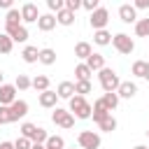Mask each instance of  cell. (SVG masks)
Segmentation results:
<instances>
[{"instance_id": "1", "label": "cell", "mask_w": 149, "mask_h": 149, "mask_svg": "<svg viewBox=\"0 0 149 149\" xmlns=\"http://www.w3.org/2000/svg\"><path fill=\"white\" fill-rule=\"evenodd\" d=\"M72 112H74L77 119H91L93 107L84 100V95H72V98H70V114H72Z\"/></svg>"}, {"instance_id": "37", "label": "cell", "mask_w": 149, "mask_h": 149, "mask_svg": "<svg viewBox=\"0 0 149 149\" xmlns=\"http://www.w3.org/2000/svg\"><path fill=\"white\" fill-rule=\"evenodd\" d=\"M47 5H49V9H54L56 14H58L61 9H65V2H63V0H49Z\"/></svg>"}, {"instance_id": "31", "label": "cell", "mask_w": 149, "mask_h": 149, "mask_svg": "<svg viewBox=\"0 0 149 149\" xmlns=\"http://www.w3.org/2000/svg\"><path fill=\"white\" fill-rule=\"evenodd\" d=\"M109 33L107 30H95V35H93V40H95V44H109Z\"/></svg>"}, {"instance_id": "36", "label": "cell", "mask_w": 149, "mask_h": 149, "mask_svg": "<svg viewBox=\"0 0 149 149\" xmlns=\"http://www.w3.org/2000/svg\"><path fill=\"white\" fill-rule=\"evenodd\" d=\"M30 147H33V142H30L28 137H23V135L14 142V149H30Z\"/></svg>"}, {"instance_id": "42", "label": "cell", "mask_w": 149, "mask_h": 149, "mask_svg": "<svg viewBox=\"0 0 149 149\" xmlns=\"http://www.w3.org/2000/svg\"><path fill=\"white\" fill-rule=\"evenodd\" d=\"M0 149H14V142H0Z\"/></svg>"}, {"instance_id": "34", "label": "cell", "mask_w": 149, "mask_h": 149, "mask_svg": "<svg viewBox=\"0 0 149 149\" xmlns=\"http://www.w3.org/2000/svg\"><path fill=\"white\" fill-rule=\"evenodd\" d=\"M14 119H12V109L9 107H5V105H0V123H12Z\"/></svg>"}, {"instance_id": "48", "label": "cell", "mask_w": 149, "mask_h": 149, "mask_svg": "<svg viewBox=\"0 0 149 149\" xmlns=\"http://www.w3.org/2000/svg\"><path fill=\"white\" fill-rule=\"evenodd\" d=\"M72 149H74V147H72Z\"/></svg>"}, {"instance_id": "28", "label": "cell", "mask_w": 149, "mask_h": 149, "mask_svg": "<svg viewBox=\"0 0 149 149\" xmlns=\"http://www.w3.org/2000/svg\"><path fill=\"white\" fill-rule=\"evenodd\" d=\"M37 54H40V51H37V47H26L21 56H23V61H26V63H35V61H37Z\"/></svg>"}, {"instance_id": "5", "label": "cell", "mask_w": 149, "mask_h": 149, "mask_svg": "<svg viewBox=\"0 0 149 149\" xmlns=\"http://www.w3.org/2000/svg\"><path fill=\"white\" fill-rule=\"evenodd\" d=\"M112 44H114V49H116L119 54H130V51L135 49V42H133L130 35H126V33L114 35V37H112Z\"/></svg>"}, {"instance_id": "18", "label": "cell", "mask_w": 149, "mask_h": 149, "mask_svg": "<svg viewBox=\"0 0 149 149\" xmlns=\"http://www.w3.org/2000/svg\"><path fill=\"white\" fill-rule=\"evenodd\" d=\"M72 93H74V84H72V81H61V84H58V91H56L58 98H68V100H70Z\"/></svg>"}, {"instance_id": "35", "label": "cell", "mask_w": 149, "mask_h": 149, "mask_svg": "<svg viewBox=\"0 0 149 149\" xmlns=\"http://www.w3.org/2000/svg\"><path fill=\"white\" fill-rule=\"evenodd\" d=\"M14 86H16V88H21V91H26V88L30 86V79H28L26 74H19V77H16V81H14Z\"/></svg>"}, {"instance_id": "2", "label": "cell", "mask_w": 149, "mask_h": 149, "mask_svg": "<svg viewBox=\"0 0 149 149\" xmlns=\"http://www.w3.org/2000/svg\"><path fill=\"white\" fill-rule=\"evenodd\" d=\"M98 77H100V84H102L105 93H116V88H119L121 79H119V74H116L114 70H109V68H102Z\"/></svg>"}, {"instance_id": "7", "label": "cell", "mask_w": 149, "mask_h": 149, "mask_svg": "<svg viewBox=\"0 0 149 149\" xmlns=\"http://www.w3.org/2000/svg\"><path fill=\"white\" fill-rule=\"evenodd\" d=\"M91 26L95 28V30H105V26H107V21H109V12L105 9V7H98L95 12H91Z\"/></svg>"}, {"instance_id": "25", "label": "cell", "mask_w": 149, "mask_h": 149, "mask_svg": "<svg viewBox=\"0 0 149 149\" xmlns=\"http://www.w3.org/2000/svg\"><path fill=\"white\" fill-rule=\"evenodd\" d=\"M98 126H100V130H105V133H112V130L116 128V119H114L112 114H107V116H105V119H102Z\"/></svg>"}, {"instance_id": "44", "label": "cell", "mask_w": 149, "mask_h": 149, "mask_svg": "<svg viewBox=\"0 0 149 149\" xmlns=\"http://www.w3.org/2000/svg\"><path fill=\"white\" fill-rule=\"evenodd\" d=\"M144 79H149V61H147V72H144Z\"/></svg>"}, {"instance_id": "16", "label": "cell", "mask_w": 149, "mask_h": 149, "mask_svg": "<svg viewBox=\"0 0 149 149\" xmlns=\"http://www.w3.org/2000/svg\"><path fill=\"white\" fill-rule=\"evenodd\" d=\"M37 61L40 63H44V65H54L56 63V51L54 49H40V54H37Z\"/></svg>"}, {"instance_id": "21", "label": "cell", "mask_w": 149, "mask_h": 149, "mask_svg": "<svg viewBox=\"0 0 149 149\" xmlns=\"http://www.w3.org/2000/svg\"><path fill=\"white\" fill-rule=\"evenodd\" d=\"M107 114H109V112L105 109V105H102L100 100H95V102H93V112H91V116H93V121H98V123H100V121H102V119H105Z\"/></svg>"}, {"instance_id": "43", "label": "cell", "mask_w": 149, "mask_h": 149, "mask_svg": "<svg viewBox=\"0 0 149 149\" xmlns=\"http://www.w3.org/2000/svg\"><path fill=\"white\" fill-rule=\"evenodd\" d=\"M30 149H47V147H44V144H33Z\"/></svg>"}, {"instance_id": "13", "label": "cell", "mask_w": 149, "mask_h": 149, "mask_svg": "<svg viewBox=\"0 0 149 149\" xmlns=\"http://www.w3.org/2000/svg\"><path fill=\"white\" fill-rule=\"evenodd\" d=\"M135 93H137V86L133 81H121L116 88V95H121V98H133Z\"/></svg>"}, {"instance_id": "27", "label": "cell", "mask_w": 149, "mask_h": 149, "mask_svg": "<svg viewBox=\"0 0 149 149\" xmlns=\"http://www.w3.org/2000/svg\"><path fill=\"white\" fill-rule=\"evenodd\" d=\"M19 21H21V12L12 7V9L7 12V19H5V26H19Z\"/></svg>"}, {"instance_id": "40", "label": "cell", "mask_w": 149, "mask_h": 149, "mask_svg": "<svg viewBox=\"0 0 149 149\" xmlns=\"http://www.w3.org/2000/svg\"><path fill=\"white\" fill-rule=\"evenodd\" d=\"M133 7H135V9H144V7H149V0H137Z\"/></svg>"}, {"instance_id": "11", "label": "cell", "mask_w": 149, "mask_h": 149, "mask_svg": "<svg viewBox=\"0 0 149 149\" xmlns=\"http://www.w3.org/2000/svg\"><path fill=\"white\" fill-rule=\"evenodd\" d=\"M119 16H121L123 23H133V21H137V12H135L133 5H121V7H119Z\"/></svg>"}, {"instance_id": "22", "label": "cell", "mask_w": 149, "mask_h": 149, "mask_svg": "<svg viewBox=\"0 0 149 149\" xmlns=\"http://www.w3.org/2000/svg\"><path fill=\"white\" fill-rule=\"evenodd\" d=\"M100 102L105 105V109H107V112H112V109L119 105V95H116V93H105V95L100 98Z\"/></svg>"}, {"instance_id": "8", "label": "cell", "mask_w": 149, "mask_h": 149, "mask_svg": "<svg viewBox=\"0 0 149 149\" xmlns=\"http://www.w3.org/2000/svg\"><path fill=\"white\" fill-rule=\"evenodd\" d=\"M5 35H9L12 37V42H26L28 40V30H26V26H5Z\"/></svg>"}, {"instance_id": "38", "label": "cell", "mask_w": 149, "mask_h": 149, "mask_svg": "<svg viewBox=\"0 0 149 149\" xmlns=\"http://www.w3.org/2000/svg\"><path fill=\"white\" fill-rule=\"evenodd\" d=\"M79 7H81V2H79V0H68V2H65V9H68V12H72V14H74Z\"/></svg>"}, {"instance_id": "47", "label": "cell", "mask_w": 149, "mask_h": 149, "mask_svg": "<svg viewBox=\"0 0 149 149\" xmlns=\"http://www.w3.org/2000/svg\"><path fill=\"white\" fill-rule=\"evenodd\" d=\"M147 135H149V130H147Z\"/></svg>"}, {"instance_id": "33", "label": "cell", "mask_w": 149, "mask_h": 149, "mask_svg": "<svg viewBox=\"0 0 149 149\" xmlns=\"http://www.w3.org/2000/svg\"><path fill=\"white\" fill-rule=\"evenodd\" d=\"M74 93H77V95L91 93V81H74Z\"/></svg>"}, {"instance_id": "3", "label": "cell", "mask_w": 149, "mask_h": 149, "mask_svg": "<svg viewBox=\"0 0 149 149\" xmlns=\"http://www.w3.org/2000/svg\"><path fill=\"white\" fill-rule=\"evenodd\" d=\"M21 135L28 137L33 144H44L47 137H49L47 130H44V128H37L35 123H23V126H21Z\"/></svg>"}, {"instance_id": "10", "label": "cell", "mask_w": 149, "mask_h": 149, "mask_svg": "<svg viewBox=\"0 0 149 149\" xmlns=\"http://www.w3.org/2000/svg\"><path fill=\"white\" fill-rule=\"evenodd\" d=\"M21 19H23L26 23H33V21H37V19H40L37 5H33V2H26V5L21 7Z\"/></svg>"}, {"instance_id": "14", "label": "cell", "mask_w": 149, "mask_h": 149, "mask_svg": "<svg viewBox=\"0 0 149 149\" xmlns=\"http://www.w3.org/2000/svg\"><path fill=\"white\" fill-rule=\"evenodd\" d=\"M54 26H56V16H51V14H42V16L37 19V28H40L42 33H49Z\"/></svg>"}, {"instance_id": "24", "label": "cell", "mask_w": 149, "mask_h": 149, "mask_svg": "<svg viewBox=\"0 0 149 149\" xmlns=\"http://www.w3.org/2000/svg\"><path fill=\"white\" fill-rule=\"evenodd\" d=\"M74 74H77V81H88V77H91V70L86 68V63H79V65L74 68Z\"/></svg>"}, {"instance_id": "12", "label": "cell", "mask_w": 149, "mask_h": 149, "mask_svg": "<svg viewBox=\"0 0 149 149\" xmlns=\"http://www.w3.org/2000/svg\"><path fill=\"white\" fill-rule=\"evenodd\" d=\"M9 109H12V119L16 121V119H21V116L28 114V102H26V100H14V102L9 105Z\"/></svg>"}, {"instance_id": "30", "label": "cell", "mask_w": 149, "mask_h": 149, "mask_svg": "<svg viewBox=\"0 0 149 149\" xmlns=\"http://www.w3.org/2000/svg\"><path fill=\"white\" fill-rule=\"evenodd\" d=\"M44 147H47V149H63V137H58V135H54V137H47Z\"/></svg>"}, {"instance_id": "46", "label": "cell", "mask_w": 149, "mask_h": 149, "mask_svg": "<svg viewBox=\"0 0 149 149\" xmlns=\"http://www.w3.org/2000/svg\"><path fill=\"white\" fill-rule=\"evenodd\" d=\"M135 149H147V147H135Z\"/></svg>"}, {"instance_id": "23", "label": "cell", "mask_w": 149, "mask_h": 149, "mask_svg": "<svg viewBox=\"0 0 149 149\" xmlns=\"http://www.w3.org/2000/svg\"><path fill=\"white\" fill-rule=\"evenodd\" d=\"M72 21H74V14L68 12V9H61V12L56 14V23H61V26H70Z\"/></svg>"}, {"instance_id": "39", "label": "cell", "mask_w": 149, "mask_h": 149, "mask_svg": "<svg viewBox=\"0 0 149 149\" xmlns=\"http://www.w3.org/2000/svg\"><path fill=\"white\" fill-rule=\"evenodd\" d=\"M81 7H86L88 12H95L98 9V0H86V2H81Z\"/></svg>"}, {"instance_id": "4", "label": "cell", "mask_w": 149, "mask_h": 149, "mask_svg": "<svg viewBox=\"0 0 149 149\" xmlns=\"http://www.w3.org/2000/svg\"><path fill=\"white\" fill-rule=\"evenodd\" d=\"M77 142H79L81 149H98L100 147V135L93 133V130H81L77 135Z\"/></svg>"}, {"instance_id": "29", "label": "cell", "mask_w": 149, "mask_h": 149, "mask_svg": "<svg viewBox=\"0 0 149 149\" xmlns=\"http://www.w3.org/2000/svg\"><path fill=\"white\" fill-rule=\"evenodd\" d=\"M12 44H14L12 37L2 33V35H0V54H9V51H12Z\"/></svg>"}, {"instance_id": "41", "label": "cell", "mask_w": 149, "mask_h": 149, "mask_svg": "<svg viewBox=\"0 0 149 149\" xmlns=\"http://www.w3.org/2000/svg\"><path fill=\"white\" fill-rule=\"evenodd\" d=\"M0 7H5V9H12V0H0Z\"/></svg>"}, {"instance_id": "17", "label": "cell", "mask_w": 149, "mask_h": 149, "mask_svg": "<svg viewBox=\"0 0 149 149\" xmlns=\"http://www.w3.org/2000/svg\"><path fill=\"white\" fill-rule=\"evenodd\" d=\"M91 54H93V49H91L88 42H77V44H74V56H77V58H84V61H86Z\"/></svg>"}, {"instance_id": "20", "label": "cell", "mask_w": 149, "mask_h": 149, "mask_svg": "<svg viewBox=\"0 0 149 149\" xmlns=\"http://www.w3.org/2000/svg\"><path fill=\"white\" fill-rule=\"evenodd\" d=\"M30 86H33L35 91H40V93H42V91H49V77H47V74H37V77L30 81Z\"/></svg>"}, {"instance_id": "9", "label": "cell", "mask_w": 149, "mask_h": 149, "mask_svg": "<svg viewBox=\"0 0 149 149\" xmlns=\"http://www.w3.org/2000/svg\"><path fill=\"white\" fill-rule=\"evenodd\" d=\"M14 100H16V86L14 84H2L0 86V105L9 107Z\"/></svg>"}, {"instance_id": "19", "label": "cell", "mask_w": 149, "mask_h": 149, "mask_svg": "<svg viewBox=\"0 0 149 149\" xmlns=\"http://www.w3.org/2000/svg\"><path fill=\"white\" fill-rule=\"evenodd\" d=\"M56 100H58L56 91H42V93H40V105H42V107H54Z\"/></svg>"}, {"instance_id": "32", "label": "cell", "mask_w": 149, "mask_h": 149, "mask_svg": "<svg viewBox=\"0 0 149 149\" xmlns=\"http://www.w3.org/2000/svg\"><path fill=\"white\" fill-rule=\"evenodd\" d=\"M144 72H147V61H135L133 63V74L135 77H144Z\"/></svg>"}, {"instance_id": "15", "label": "cell", "mask_w": 149, "mask_h": 149, "mask_svg": "<svg viewBox=\"0 0 149 149\" xmlns=\"http://www.w3.org/2000/svg\"><path fill=\"white\" fill-rule=\"evenodd\" d=\"M86 68H88L91 72H93V70H98V72H100V70L105 68V58H102L100 54H91V56L86 58Z\"/></svg>"}, {"instance_id": "45", "label": "cell", "mask_w": 149, "mask_h": 149, "mask_svg": "<svg viewBox=\"0 0 149 149\" xmlns=\"http://www.w3.org/2000/svg\"><path fill=\"white\" fill-rule=\"evenodd\" d=\"M2 79H5V74H2V70H0V86H2Z\"/></svg>"}, {"instance_id": "26", "label": "cell", "mask_w": 149, "mask_h": 149, "mask_svg": "<svg viewBox=\"0 0 149 149\" xmlns=\"http://www.w3.org/2000/svg\"><path fill=\"white\" fill-rule=\"evenodd\" d=\"M135 33H137L140 37H149V19L135 21Z\"/></svg>"}, {"instance_id": "6", "label": "cell", "mask_w": 149, "mask_h": 149, "mask_svg": "<svg viewBox=\"0 0 149 149\" xmlns=\"http://www.w3.org/2000/svg\"><path fill=\"white\" fill-rule=\"evenodd\" d=\"M51 119H54V123H56V126H61V128H72V126H74V116H72L68 109H61V107H56V109H54Z\"/></svg>"}]
</instances>
